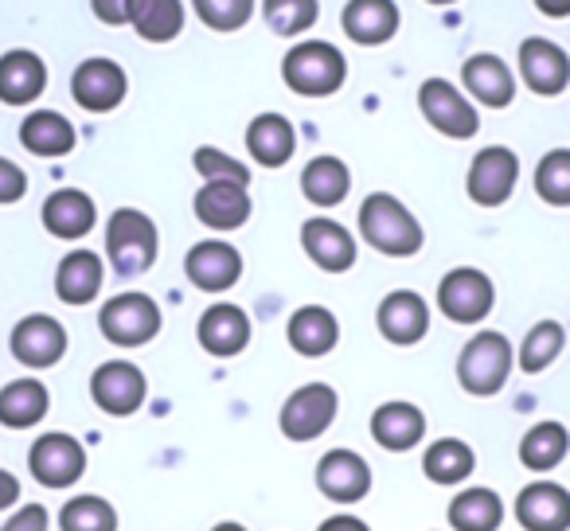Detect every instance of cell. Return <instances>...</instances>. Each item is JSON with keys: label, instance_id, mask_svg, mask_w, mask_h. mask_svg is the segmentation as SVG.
Instances as JSON below:
<instances>
[{"label": "cell", "instance_id": "22", "mask_svg": "<svg viewBox=\"0 0 570 531\" xmlns=\"http://www.w3.org/2000/svg\"><path fill=\"white\" fill-rule=\"evenodd\" d=\"M191 207H196V219L212 230H238L254 212L250 191L243 184H223V180H207L196 191V204Z\"/></svg>", "mask_w": 570, "mask_h": 531}, {"label": "cell", "instance_id": "19", "mask_svg": "<svg viewBox=\"0 0 570 531\" xmlns=\"http://www.w3.org/2000/svg\"><path fill=\"white\" fill-rule=\"evenodd\" d=\"M375 325H380L383 341L399 344V348H411V344H419L422 336L430 333V309L419 294L395 289V294L383 297L380 309H375Z\"/></svg>", "mask_w": 570, "mask_h": 531}, {"label": "cell", "instance_id": "6", "mask_svg": "<svg viewBox=\"0 0 570 531\" xmlns=\"http://www.w3.org/2000/svg\"><path fill=\"white\" fill-rule=\"evenodd\" d=\"M98 328L118 348H141L160 333V305L149 294H118L102 305Z\"/></svg>", "mask_w": 570, "mask_h": 531}, {"label": "cell", "instance_id": "42", "mask_svg": "<svg viewBox=\"0 0 570 531\" xmlns=\"http://www.w3.org/2000/svg\"><path fill=\"white\" fill-rule=\"evenodd\" d=\"M191 165H196V173L204 176V180H223V184H250V168L243 165V160L227 157V153L212 149V145H204V149H196V157H191Z\"/></svg>", "mask_w": 570, "mask_h": 531}, {"label": "cell", "instance_id": "36", "mask_svg": "<svg viewBox=\"0 0 570 531\" xmlns=\"http://www.w3.org/2000/svg\"><path fill=\"white\" fill-rule=\"evenodd\" d=\"M302 191L309 204L317 207H336L348 199L352 191V173L341 157H313L302 173Z\"/></svg>", "mask_w": 570, "mask_h": 531}, {"label": "cell", "instance_id": "47", "mask_svg": "<svg viewBox=\"0 0 570 531\" xmlns=\"http://www.w3.org/2000/svg\"><path fill=\"white\" fill-rule=\"evenodd\" d=\"M12 504H20V481L9 473V469H0V512Z\"/></svg>", "mask_w": 570, "mask_h": 531}, {"label": "cell", "instance_id": "32", "mask_svg": "<svg viewBox=\"0 0 570 531\" xmlns=\"http://www.w3.org/2000/svg\"><path fill=\"white\" fill-rule=\"evenodd\" d=\"M504 523V500L500 492L473 484V489H461L450 500V528L453 531H500Z\"/></svg>", "mask_w": 570, "mask_h": 531}, {"label": "cell", "instance_id": "38", "mask_svg": "<svg viewBox=\"0 0 570 531\" xmlns=\"http://www.w3.org/2000/svg\"><path fill=\"white\" fill-rule=\"evenodd\" d=\"M59 531H118V512L102 496H75L59 508Z\"/></svg>", "mask_w": 570, "mask_h": 531}, {"label": "cell", "instance_id": "24", "mask_svg": "<svg viewBox=\"0 0 570 531\" xmlns=\"http://www.w3.org/2000/svg\"><path fill=\"white\" fill-rule=\"evenodd\" d=\"M40 219H43V227H48V235L71 238V243H75V238H82V235H90V230H95L98 207H95V199H90L87 191L59 188V191H51V196L43 199Z\"/></svg>", "mask_w": 570, "mask_h": 531}, {"label": "cell", "instance_id": "41", "mask_svg": "<svg viewBox=\"0 0 570 531\" xmlns=\"http://www.w3.org/2000/svg\"><path fill=\"white\" fill-rule=\"evenodd\" d=\"M191 4L212 32H238L254 17V0H191Z\"/></svg>", "mask_w": 570, "mask_h": 531}, {"label": "cell", "instance_id": "49", "mask_svg": "<svg viewBox=\"0 0 570 531\" xmlns=\"http://www.w3.org/2000/svg\"><path fill=\"white\" fill-rule=\"evenodd\" d=\"M212 531H246L243 523H235V520H223V523H215Z\"/></svg>", "mask_w": 570, "mask_h": 531}, {"label": "cell", "instance_id": "45", "mask_svg": "<svg viewBox=\"0 0 570 531\" xmlns=\"http://www.w3.org/2000/svg\"><path fill=\"white\" fill-rule=\"evenodd\" d=\"M90 9H95V17L102 20V24L118 28V24H126L129 0H90Z\"/></svg>", "mask_w": 570, "mask_h": 531}, {"label": "cell", "instance_id": "34", "mask_svg": "<svg viewBox=\"0 0 570 531\" xmlns=\"http://www.w3.org/2000/svg\"><path fill=\"white\" fill-rule=\"evenodd\" d=\"M126 24L149 43H168L184 32V4L180 0H129Z\"/></svg>", "mask_w": 570, "mask_h": 531}, {"label": "cell", "instance_id": "37", "mask_svg": "<svg viewBox=\"0 0 570 531\" xmlns=\"http://www.w3.org/2000/svg\"><path fill=\"white\" fill-rule=\"evenodd\" d=\"M562 348H567V328H562L559 321H539V325H531L528 336H523L520 352H515V364H520V372L539 375L559 360Z\"/></svg>", "mask_w": 570, "mask_h": 531}, {"label": "cell", "instance_id": "25", "mask_svg": "<svg viewBox=\"0 0 570 531\" xmlns=\"http://www.w3.org/2000/svg\"><path fill=\"white\" fill-rule=\"evenodd\" d=\"M372 437L387 453H411L426 437V414L414 403H383L372 414Z\"/></svg>", "mask_w": 570, "mask_h": 531}, {"label": "cell", "instance_id": "33", "mask_svg": "<svg viewBox=\"0 0 570 531\" xmlns=\"http://www.w3.org/2000/svg\"><path fill=\"white\" fill-rule=\"evenodd\" d=\"M570 453V430L562 422H535L528 434L520 437V465L531 473H551L567 461Z\"/></svg>", "mask_w": 570, "mask_h": 531}, {"label": "cell", "instance_id": "14", "mask_svg": "<svg viewBox=\"0 0 570 531\" xmlns=\"http://www.w3.org/2000/svg\"><path fill=\"white\" fill-rule=\"evenodd\" d=\"M184 274L196 289L204 294H227L238 278H243V254L235 250L223 238H207V243H196L184 258Z\"/></svg>", "mask_w": 570, "mask_h": 531}, {"label": "cell", "instance_id": "10", "mask_svg": "<svg viewBox=\"0 0 570 531\" xmlns=\"http://www.w3.org/2000/svg\"><path fill=\"white\" fill-rule=\"evenodd\" d=\"M419 110L430 126L442 137H453V141H469V137L481 129V118H476L473 102L461 95L453 82L445 79H426L419 87Z\"/></svg>", "mask_w": 570, "mask_h": 531}, {"label": "cell", "instance_id": "1", "mask_svg": "<svg viewBox=\"0 0 570 531\" xmlns=\"http://www.w3.org/2000/svg\"><path fill=\"white\" fill-rule=\"evenodd\" d=\"M360 235H364L367 246H375L387 258H411L426 243L422 223L406 212L403 199L387 196V191H372L360 204Z\"/></svg>", "mask_w": 570, "mask_h": 531}, {"label": "cell", "instance_id": "16", "mask_svg": "<svg viewBox=\"0 0 570 531\" xmlns=\"http://www.w3.org/2000/svg\"><path fill=\"white\" fill-rule=\"evenodd\" d=\"M317 489L333 504H356L372 492V465L356 450H328L317 461Z\"/></svg>", "mask_w": 570, "mask_h": 531}, {"label": "cell", "instance_id": "7", "mask_svg": "<svg viewBox=\"0 0 570 531\" xmlns=\"http://www.w3.org/2000/svg\"><path fill=\"white\" fill-rule=\"evenodd\" d=\"M145 395H149V383H145V372L129 360H106V364L95 367L90 375V399H95L98 411H106L110 419H129L145 406Z\"/></svg>", "mask_w": 570, "mask_h": 531}, {"label": "cell", "instance_id": "26", "mask_svg": "<svg viewBox=\"0 0 570 531\" xmlns=\"http://www.w3.org/2000/svg\"><path fill=\"white\" fill-rule=\"evenodd\" d=\"M461 82L489 110H504L515 98V79L500 56H469L465 67H461Z\"/></svg>", "mask_w": 570, "mask_h": 531}, {"label": "cell", "instance_id": "18", "mask_svg": "<svg viewBox=\"0 0 570 531\" xmlns=\"http://www.w3.org/2000/svg\"><path fill=\"white\" fill-rule=\"evenodd\" d=\"M302 246L313 266H321L325 274H344L356 266V238L348 235L344 223L325 219V215L302 223Z\"/></svg>", "mask_w": 570, "mask_h": 531}, {"label": "cell", "instance_id": "3", "mask_svg": "<svg viewBox=\"0 0 570 531\" xmlns=\"http://www.w3.org/2000/svg\"><path fill=\"white\" fill-rule=\"evenodd\" d=\"M157 223L137 207H118L106 223V254L121 278H137L157 262Z\"/></svg>", "mask_w": 570, "mask_h": 531}, {"label": "cell", "instance_id": "30", "mask_svg": "<svg viewBox=\"0 0 570 531\" xmlns=\"http://www.w3.org/2000/svg\"><path fill=\"white\" fill-rule=\"evenodd\" d=\"M51 411V395L40 380H12L0 387V426L28 430L40 426Z\"/></svg>", "mask_w": 570, "mask_h": 531}, {"label": "cell", "instance_id": "50", "mask_svg": "<svg viewBox=\"0 0 570 531\" xmlns=\"http://www.w3.org/2000/svg\"><path fill=\"white\" fill-rule=\"evenodd\" d=\"M426 4H453V0H426Z\"/></svg>", "mask_w": 570, "mask_h": 531}, {"label": "cell", "instance_id": "5", "mask_svg": "<svg viewBox=\"0 0 570 531\" xmlns=\"http://www.w3.org/2000/svg\"><path fill=\"white\" fill-rule=\"evenodd\" d=\"M336 411H341V395H336L328 383H305V387H297L294 395L282 403L277 430L297 445L317 442V437L336 422Z\"/></svg>", "mask_w": 570, "mask_h": 531}, {"label": "cell", "instance_id": "46", "mask_svg": "<svg viewBox=\"0 0 570 531\" xmlns=\"http://www.w3.org/2000/svg\"><path fill=\"white\" fill-rule=\"evenodd\" d=\"M317 531H372L367 528L360 515H352V512H336V515H328V520H321V528Z\"/></svg>", "mask_w": 570, "mask_h": 531}, {"label": "cell", "instance_id": "39", "mask_svg": "<svg viewBox=\"0 0 570 531\" xmlns=\"http://www.w3.org/2000/svg\"><path fill=\"white\" fill-rule=\"evenodd\" d=\"M535 191L543 204L570 207V149H551L535 165Z\"/></svg>", "mask_w": 570, "mask_h": 531}, {"label": "cell", "instance_id": "2", "mask_svg": "<svg viewBox=\"0 0 570 531\" xmlns=\"http://www.w3.org/2000/svg\"><path fill=\"white\" fill-rule=\"evenodd\" d=\"M282 79H285V87L302 98H328L348 79V59H344L341 48H333V43L305 40L285 51Z\"/></svg>", "mask_w": 570, "mask_h": 531}, {"label": "cell", "instance_id": "9", "mask_svg": "<svg viewBox=\"0 0 570 531\" xmlns=\"http://www.w3.org/2000/svg\"><path fill=\"white\" fill-rule=\"evenodd\" d=\"M28 469L43 489H71L82 473H87V450L79 437L51 430V434L36 437L28 450Z\"/></svg>", "mask_w": 570, "mask_h": 531}, {"label": "cell", "instance_id": "21", "mask_svg": "<svg viewBox=\"0 0 570 531\" xmlns=\"http://www.w3.org/2000/svg\"><path fill=\"white\" fill-rule=\"evenodd\" d=\"M43 90H48V67L36 51L12 48L0 56V102L32 106Z\"/></svg>", "mask_w": 570, "mask_h": 531}, {"label": "cell", "instance_id": "31", "mask_svg": "<svg viewBox=\"0 0 570 531\" xmlns=\"http://www.w3.org/2000/svg\"><path fill=\"white\" fill-rule=\"evenodd\" d=\"M75 141H79L75 126L56 110H32L20 121V145L36 157H67Z\"/></svg>", "mask_w": 570, "mask_h": 531}, {"label": "cell", "instance_id": "15", "mask_svg": "<svg viewBox=\"0 0 570 531\" xmlns=\"http://www.w3.org/2000/svg\"><path fill=\"white\" fill-rule=\"evenodd\" d=\"M515 523L523 531H570V492L559 481H531L515 496Z\"/></svg>", "mask_w": 570, "mask_h": 531}, {"label": "cell", "instance_id": "20", "mask_svg": "<svg viewBox=\"0 0 570 531\" xmlns=\"http://www.w3.org/2000/svg\"><path fill=\"white\" fill-rule=\"evenodd\" d=\"M196 336L204 352H212V356H219V360H230L250 344V317H246L238 305L215 302L212 309L199 317Z\"/></svg>", "mask_w": 570, "mask_h": 531}, {"label": "cell", "instance_id": "40", "mask_svg": "<svg viewBox=\"0 0 570 531\" xmlns=\"http://www.w3.org/2000/svg\"><path fill=\"white\" fill-rule=\"evenodd\" d=\"M317 0H262V17L277 36H302L317 24Z\"/></svg>", "mask_w": 570, "mask_h": 531}, {"label": "cell", "instance_id": "43", "mask_svg": "<svg viewBox=\"0 0 570 531\" xmlns=\"http://www.w3.org/2000/svg\"><path fill=\"white\" fill-rule=\"evenodd\" d=\"M28 196V173L17 160L0 157V204H20Z\"/></svg>", "mask_w": 570, "mask_h": 531}, {"label": "cell", "instance_id": "23", "mask_svg": "<svg viewBox=\"0 0 570 531\" xmlns=\"http://www.w3.org/2000/svg\"><path fill=\"white\" fill-rule=\"evenodd\" d=\"M341 24L352 43H360V48H380V43L395 40L399 4L395 0H348Z\"/></svg>", "mask_w": 570, "mask_h": 531}, {"label": "cell", "instance_id": "27", "mask_svg": "<svg viewBox=\"0 0 570 531\" xmlns=\"http://www.w3.org/2000/svg\"><path fill=\"white\" fill-rule=\"evenodd\" d=\"M285 336H289V348H294L297 356L321 360L336 348L341 325H336V317L325 305H302V309L289 317V325H285Z\"/></svg>", "mask_w": 570, "mask_h": 531}, {"label": "cell", "instance_id": "11", "mask_svg": "<svg viewBox=\"0 0 570 531\" xmlns=\"http://www.w3.org/2000/svg\"><path fill=\"white\" fill-rule=\"evenodd\" d=\"M515 180H520V157L504 145H489L473 157L465 176V191L473 204L481 207H500L508 204V196L515 191Z\"/></svg>", "mask_w": 570, "mask_h": 531}, {"label": "cell", "instance_id": "4", "mask_svg": "<svg viewBox=\"0 0 570 531\" xmlns=\"http://www.w3.org/2000/svg\"><path fill=\"white\" fill-rule=\"evenodd\" d=\"M512 375V341L504 333H476L458 356V383L476 399H492L504 391Z\"/></svg>", "mask_w": 570, "mask_h": 531}, {"label": "cell", "instance_id": "28", "mask_svg": "<svg viewBox=\"0 0 570 531\" xmlns=\"http://www.w3.org/2000/svg\"><path fill=\"white\" fill-rule=\"evenodd\" d=\"M297 149V129L282 114H258L246 126V153L258 160L262 168H282Z\"/></svg>", "mask_w": 570, "mask_h": 531}, {"label": "cell", "instance_id": "44", "mask_svg": "<svg viewBox=\"0 0 570 531\" xmlns=\"http://www.w3.org/2000/svg\"><path fill=\"white\" fill-rule=\"evenodd\" d=\"M48 523H51V515L43 504H20L17 512L4 520L0 531H48Z\"/></svg>", "mask_w": 570, "mask_h": 531}, {"label": "cell", "instance_id": "13", "mask_svg": "<svg viewBox=\"0 0 570 531\" xmlns=\"http://www.w3.org/2000/svg\"><path fill=\"white\" fill-rule=\"evenodd\" d=\"M129 79L114 59H87L71 75V98L90 114H110L126 102Z\"/></svg>", "mask_w": 570, "mask_h": 531}, {"label": "cell", "instance_id": "12", "mask_svg": "<svg viewBox=\"0 0 570 531\" xmlns=\"http://www.w3.org/2000/svg\"><path fill=\"white\" fill-rule=\"evenodd\" d=\"M9 348L17 356V364L43 372V367H56L67 356V328L56 317H48V313H32V317L17 321Z\"/></svg>", "mask_w": 570, "mask_h": 531}, {"label": "cell", "instance_id": "17", "mask_svg": "<svg viewBox=\"0 0 570 531\" xmlns=\"http://www.w3.org/2000/svg\"><path fill=\"white\" fill-rule=\"evenodd\" d=\"M520 79L543 98L562 95L570 87V56L554 40L531 36L520 43Z\"/></svg>", "mask_w": 570, "mask_h": 531}, {"label": "cell", "instance_id": "48", "mask_svg": "<svg viewBox=\"0 0 570 531\" xmlns=\"http://www.w3.org/2000/svg\"><path fill=\"white\" fill-rule=\"evenodd\" d=\"M535 9L551 20H562V17H570V0H535Z\"/></svg>", "mask_w": 570, "mask_h": 531}, {"label": "cell", "instance_id": "8", "mask_svg": "<svg viewBox=\"0 0 570 531\" xmlns=\"http://www.w3.org/2000/svg\"><path fill=\"white\" fill-rule=\"evenodd\" d=\"M497 305V289H492V278L473 266H458L442 278L438 286V309L453 321V325H481L484 317Z\"/></svg>", "mask_w": 570, "mask_h": 531}, {"label": "cell", "instance_id": "29", "mask_svg": "<svg viewBox=\"0 0 570 531\" xmlns=\"http://www.w3.org/2000/svg\"><path fill=\"white\" fill-rule=\"evenodd\" d=\"M106 266L95 250H71L56 271V294L63 305H90L102 289Z\"/></svg>", "mask_w": 570, "mask_h": 531}, {"label": "cell", "instance_id": "35", "mask_svg": "<svg viewBox=\"0 0 570 531\" xmlns=\"http://www.w3.org/2000/svg\"><path fill=\"white\" fill-rule=\"evenodd\" d=\"M473 469H476V453L461 437H438L422 453V473L434 484H445V489L450 484H465L473 476Z\"/></svg>", "mask_w": 570, "mask_h": 531}]
</instances>
